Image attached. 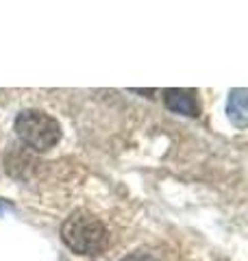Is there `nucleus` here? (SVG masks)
Listing matches in <instances>:
<instances>
[{
    "mask_svg": "<svg viewBox=\"0 0 248 261\" xmlns=\"http://www.w3.org/2000/svg\"><path fill=\"white\" fill-rule=\"evenodd\" d=\"M61 240L79 255H96L109 246V228L89 211H74L61 224Z\"/></svg>",
    "mask_w": 248,
    "mask_h": 261,
    "instance_id": "f257e3e1",
    "label": "nucleus"
},
{
    "mask_svg": "<svg viewBox=\"0 0 248 261\" xmlns=\"http://www.w3.org/2000/svg\"><path fill=\"white\" fill-rule=\"evenodd\" d=\"M15 133L29 148L46 152L59 144L61 124L39 109H24L15 118Z\"/></svg>",
    "mask_w": 248,
    "mask_h": 261,
    "instance_id": "f03ea898",
    "label": "nucleus"
},
{
    "mask_svg": "<svg viewBox=\"0 0 248 261\" xmlns=\"http://www.w3.org/2000/svg\"><path fill=\"white\" fill-rule=\"evenodd\" d=\"M165 105H168L172 111L187 113V116H196L198 113L196 100L192 98V94L179 92V89H170V92H165Z\"/></svg>",
    "mask_w": 248,
    "mask_h": 261,
    "instance_id": "7ed1b4c3",
    "label": "nucleus"
}]
</instances>
